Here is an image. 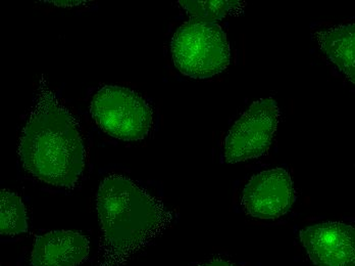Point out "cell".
I'll list each match as a JSON object with an SVG mask.
<instances>
[{"label":"cell","instance_id":"6da1fadb","mask_svg":"<svg viewBox=\"0 0 355 266\" xmlns=\"http://www.w3.org/2000/svg\"><path fill=\"white\" fill-rule=\"evenodd\" d=\"M78 127L75 118L41 79L35 103L19 140L23 167L54 187H75L86 160Z\"/></svg>","mask_w":355,"mask_h":266},{"label":"cell","instance_id":"7a4b0ae2","mask_svg":"<svg viewBox=\"0 0 355 266\" xmlns=\"http://www.w3.org/2000/svg\"><path fill=\"white\" fill-rule=\"evenodd\" d=\"M96 208L103 238L95 266H124L172 220L159 199L124 175L110 174L101 181Z\"/></svg>","mask_w":355,"mask_h":266},{"label":"cell","instance_id":"3957f363","mask_svg":"<svg viewBox=\"0 0 355 266\" xmlns=\"http://www.w3.org/2000/svg\"><path fill=\"white\" fill-rule=\"evenodd\" d=\"M171 51L178 70L193 79L214 77L230 64L228 39L216 23L186 22L173 36Z\"/></svg>","mask_w":355,"mask_h":266},{"label":"cell","instance_id":"277c9868","mask_svg":"<svg viewBox=\"0 0 355 266\" xmlns=\"http://www.w3.org/2000/svg\"><path fill=\"white\" fill-rule=\"evenodd\" d=\"M90 112L101 131L125 142L143 140L153 126L149 103L141 95L122 86L101 88L91 101Z\"/></svg>","mask_w":355,"mask_h":266},{"label":"cell","instance_id":"5b68a950","mask_svg":"<svg viewBox=\"0 0 355 266\" xmlns=\"http://www.w3.org/2000/svg\"><path fill=\"white\" fill-rule=\"evenodd\" d=\"M280 115V109L274 99L254 101L229 131L224 144L225 161L238 163L255 159L268 152Z\"/></svg>","mask_w":355,"mask_h":266},{"label":"cell","instance_id":"8992f818","mask_svg":"<svg viewBox=\"0 0 355 266\" xmlns=\"http://www.w3.org/2000/svg\"><path fill=\"white\" fill-rule=\"evenodd\" d=\"M295 200L291 175L283 168L254 175L242 194V206L259 219H277L285 215Z\"/></svg>","mask_w":355,"mask_h":266},{"label":"cell","instance_id":"52a82bcc","mask_svg":"<svg viewBox=\"0 0 355 266\" xmlns=\"http://www.w3.org/2000/svg\"><path fill=\"white\" fill-rule=\"evenodd\" d=\"M303 247L317 266H355V226L322 222L300 233Z\"/></svg>","mask_w":355,"mask_h":266},{"label":"cell","instance_id":"ba28073f","mask_svg":"<svg viewBox=\"0 0 355 266\" xmlns=\"http://www.w3.org/2000/svg\"><path fill=\"white\" fill-rule=\"evenodd\" d=\"M90 243L85 235L71 231H49L35 239L32 266H78L87 259Z\"/></svg>","mask_w":355,"mask_h":266},{"label":"cell","instance_id":"9c48e42d","mask_svg":"<svg viewBox=\"0 0 355 266\" xmlns=\"http://www.w3.org/2000/svg\"><path fill=\"white\" fill-rule=\"evenodd\" d=\"M317 38L327 57L355 84V23L330 28Z\"/></svg>","mask_w":355,"mask_h":266},{"label":"cell","instance_id":"30bf717a","mask_svg":"<svg viewBox=\"0 0 355 266\" xmlns=\"http://www.w3.org/2000/svg\"><path fill=\"white\" fill-rule=\"evenodd\" d=\"M0 197V233L17 235L27 233V211L19 194L2 190Z\"/></svg>","mask_w":355,"mask_h":266},{"label":"cell","instance_id":"8fae6325","mask_svg":"<svg viewBox=\"0 0 355 266\" xmlns=\"http://www.w3.org/2000/svg\"><path fill=\"white\" fill-rule=\"evenodd\" d=\"M179 3L189 13L192 19L207 22V23H216L218 19L224 18L240 2L227 1V0H211V1L181 0Z\"/></svg>","mask_w":355,"mask_h":266},{"label":"cell","instance_id":"7c38bea8","mask_svg":"<svg viewBox=\"0 0 355 266\" xmlns=\"http://www.w3.org/2000/svg\"><path fill=\"white\" fill-rule=\"evenodd\" d=\"M197 266H237L229 261L222 260V259H214V260L207 261V263H201Z\"/></svg>","mask_w":355,"mask_h":266},{"label":"cell","instance_id":"4fadbf2b","mask_svg":"<svg viewBox=\"0 0 355 266\" xmlns=\"http://www.w3.org/2000/svg\"><path fill=\"white\" fill-rule=\"evenodd\" d=\"M53 3L55 4V6H77V4L82 3L84 1H51Z\"/></svg>","mask_w":355,"mask_h":266}]
</instances>
